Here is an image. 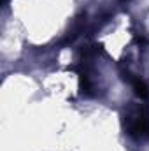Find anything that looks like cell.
Here are the masks:
<instances>
[{
    "instance_id": "cell-2",
    "label": "cell",
    "mask_w": 149,
    "mask_h": 151,
    "mask_svg": "<svg viewBox=\"0 0 149 151\" xmlns=\"http://www.w3.org/2000/svg\"><path fill=\"white\" fill-rule=\"evenodd\" d=\"M128 81L132 83V86H133L135 93H137L140 99H148V97H149V88H148V84H146L142 79H139V77H133L132 74H128Z\"/></svg>"
},
{
    "instance_id": "cell-1",
    "label": "cell",
    "mask_w": 149,
    "mask_h": 151,
    "mask_svg": "<svg viewBox=\"0 0 149 151\" xmlns=\"http://www.w3.org/2000/svg\"><path fill=\"white\" fill-rule=\"evenodd\" d=\"M123 127L133 139L149 137V111L144 104H130L123 114Z\"/></svg>"
}]
</instances>
